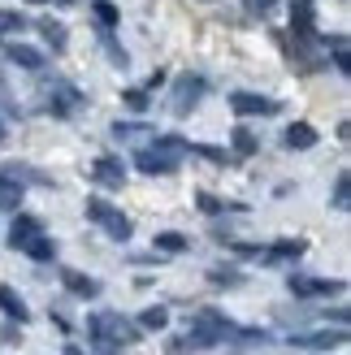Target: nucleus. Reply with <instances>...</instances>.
<instances>
[{
    "mask_svg": "<svg viewBox=\"0 0 351 355\" xmlns=\"http://www.w3.org/2000/svg\"><path fill=\"white\" fill-rule=\"evenodd\" d=\"M182 152H187V139L161 135V139H156V148L135 152V165L144 169V173H173V169H178V161H182Z\"/></svg>",
    "mask_w": 351,
    "mask_h": 355,
    "instance_id": "f257e3e1",
    "label": "nucleus"
},
{
    "mask_svg": "<svg viewBox=\"0 0 351 355\" xmlns=\"http://www.w3.org/2000/svg\"><path fill=\"white\" fill-rule=\"evenodd\" d=\"M87 329L100 347H126V343H139V329L126 321L121 312H92L87 316Z\"/></svg>",
    "mask_w": 351,
    "mask_h": 355,
    "instance_id": "f03ea898",
    "label": "nucleus"
},
{
    "mask_svg": "<svg viewBox=\"0 0 351 355\" xmlns=\"http://www.w3.org/2000/svg\"><path fill=\"white\" fill-rule=\"evenodd\" d=\"M87 221L104 225V234L117 239V243L130 239V217H126V212H117L109 200H100V195H92V200H87Z\"/></svg>",
    "mask_w": 351,
    "mask_h": 355,
    "instance_id": "7ed1b4c3",
    "label": "nucleus"
},
{
    "mask_svg": "<svg viewBox=\"0 0 351 355\" xmlns=\"http://www.w3.org/2000/svg\"><path fill=\"white\" fill-rule=\"evenodd\" d=\"M343 291H347V282H343V277H334V282H329V277H300V273L291 277V295H304V299L343 295Z\"/></svg>",
    "mask_w": 351,
    "mask_h": 355,
    "instance_id": "20e7f679",
    "label": "nucleus"
},
{
    "mask_svg": "<svg viewBox=\"0 0 351 355\" xmlns=\"http://www.w3.org/2000/svg\"><path fill=\"white\" fill-rule=\"evenodd\" d=\"M200 96H204V78H200V74H182L178 87H173V113L187 117V113L200 104Z\"/></svg>",
    "mask_w": 351,
    "mask_h": 355,
    "instance_id": "39448f33",
    "label": "nucleus"
},
{
    "mask_svg": "<svg viewBox=\"0 0 351 355\" xmlns=\"http://www.w3.org/2000/svg\"><path fill=\"white\" fill-rule=\"evenodd\" d=\"M230 109H234L239 117H273V113H277V100L252 96V92H234V96H230Z\"/></svg>",
    "mask_w": 351,
    "mask_h": 355,
    "instance_id": "423d86ee",
    "label": "nucleus"
},
{
    "mask_svg": "<svg viewBox=\"0 0 351 355\" xmlns=\"http://www.w3.org/2000/svg\"><path fill=\"white\" fill-rule=\"evenodd\" d=\"M312 0H291V31H295V40L300 44H312L317 40V26H312Z\"/></svg>",
    "mask_w": 351,
    "mask_h": 355,
    "instance_id": "0eeeda50",
    "label": "nucleus"
},
{
    "mask_svg": "<svg viewBox=\"0 0 351 355\" xmlns=\"http://www.w3.org/2000/svg\"><path fill=\"white\" fill-rule=\"evenodd\" d=\"M347 343V329H317V334H291V347H312V351H325V347H343Z\"/></svg>",
    "mask_w": 351,
    "mask_h": 355,
    "instance_id": "6e6552de",
    "label": "nucleus"
},
{
    "mask_svg": "<svg viewBox=\"0 0 351 355\" xmlns=\"http://www.w3.org/2000/svg\"><path fill=\"white\" fill-rule=\"evenodd\" d=\"M92 178H96L100 187H113L117 191L121 182H126V165H121L117 156H100V161L92 165Z\"/></svg>",
    "mask_w": 351,
    "mask_h": 355,
    "instance_id": "1a4fd4ad",
    "label": "nucleus"
},
{
    "mask_svg": "<svg viewBox=\"0 0 351 355\" xmlns=\"http://www.w3.org/2000/svg\"><path fill=\"white\" fill-rule=\"evenodd\" d=\"M317 130H312L308 126V121H291V126H286V135H282V144L291 148V152H308V148H317Z\"/></svg>",
    "mask_w": 351,
    "mask_h": 355,
    "instance_id": "9d476101",
    "label": "nucleus"
},
{
    "mask_svg": "<svg viewBox=\"0 0 351 355\" xmlns=\"http://www.w3.org/2000/svg\"><path fill=\"white\" fill-rule=\"evenodd\" d=\"M35 234H44L40 217H26V212H22V217H17V221L9 225V247H13V252H22V247H26Z\"/></svg>",
    "mask_w": 351,
    "mask_h": 355,
    "instance_id": "9b49d317",
    "label": "nucleus"
},
{
    "mask_svg": "<svg viewBox=\"0 0 351 355\" xmlns=\"http://www.w3.org/2000/svg\"><path fill=\"white\" fill-rule=\"evenodd\" d=\"M61 282H65V291L78 295V299H96L100 295V282L87 277V273H78V269H61Z\"/></svg>",
    "mask_w": 351,
    "mask_h": 355,
    "instance_id": "f8f14e48",
    "label": "nucleus"
},
{
    "mask_svg": "<svg viewBox=\"0 0 351 355\" xmlns=\"http://www.w3.org/2000/svg\"><path fill=\"white\" fill-rule=\"evenodd\" d=\"M0 312H5L9 321H17V325H26V321H31V308L22 304V295H17L13 286H0Z\"/></svg>",
    "mask_w": 351,
    "mask_h": 355,
    "instance_id": "ddd939ff",
    "label": "nucleus"
},
{
    "mask_svg": "<svg viewBox=\"0 0 351 355\" xmlns=\"http://www.w3.org/2000/svg\"><path fill=\"white\" fill-rule=\"evenodd\" d=\"M5 57L13 65H22V69H44V52L40 48H26V44H5Z\"/></svg>",
    "mask_w": 351,
    "mask_h": 355,
    "instance_id": "4468645a",
    "label": "nucleus"
},
{
    "mask_svg": "<svg viewBox=\"0 0 351 355\" xmlns=\"http://www.w3.org/2000/svg\"><path fill=\"white\" fill-rule=\"evenodd\" d=\"M304 252H308V243H300V239H282V243H273L260 260H269V264H273V260H300Z\"/></svg>",
    "mask_w": 351,
    "mask_h": 355,
    "instance_id": "2eb2a0df",
    "label": "nucleus"
},
{
    "mask_svg": "<svg viewBox=\"0 0 351 355\" xmlns=\"http://www.w3.org/2000/svg\"><path fill=\"white\" fill-rule=\"evenodd\" d=\"M22 252L31 256V260H40V264H48V260H57V243H52L48 234H35L26 247H22Z\"/></svg>",
    "mask_w": 351,
    "mask_h": 355,
    "instance_id": "dca6fc26",
    "label": "nucleus"
},
{
    "mask_svg": "<svg viewBox=\"0 0 351 355\" xmlns=\"http://www.w3.org/2000/svg\"><path fill=\"white\" fill-rule=\"evenodd\" d=\"M187 234H178V230H165V234H156V252H165V256H182L187 252Z\"/></svg>",
    "mask_w": 351,
    "mask_h": 355,
    "instance_id": "f3484780",
    "label": "nucleus"
},
{
    "mask_svg": "<svg viewBox=\"0 0 351 355\" xmlns=\"http://www.w3.org/2000/svg\"><path fill=\"white\" fill-rule=\"evenodd\" d=\"M17 204H22V182L0 173V208H17Z\"/></svg>",
    "mask_w": 351,
    "mask_h": 355,
    "instance_id": "a211bd4d",
    "label": "nucleus"
},
{
    "mask_svg": "<svg viewBox=\"0 0 351 355\" xmlns=\"http://www.w3.org/2000/svg\"><path fill=\"white\" fill-rule=\"evenodd\" d=\"M40 31H44V40L52 44V52H65V40H69V35H65V26H61V22H52V17H44V22H40Z\"/></svg>",
    "mask_w": 351,
    "mask_h": 355,
    "instance_id": "6ab92c4d",
    "label": "nucleus"
},
{
    "mask_svg": "<svg viewBox=\"0 0 351 355\" xmlns=\"http://www.w3.org/2000/svg\"><path fill=\"white\" fill-rule=\"evenodd\" d=\"M230 139H234V152H239V156H256V148H260V144H256V135H252L248 126H234Z\"/></svg>",
    "mask_w": 351,
    "mask_h": 355,
    "instance_id": "aec40b11",
    "label": "nucleus"
},
{
    "mask_svg": "<svg viewBox=\"0 0 351 355\" xmlns=\"http://www.w3.org/2000/svg\"><path fill=\"white\" fill-rule=\"evenodd\" d=\"M92 13H96V22H100L104 31H109V26H117V22H121V13H117V5H109V0H96V5H92Z\"/></svg>",
    "mask_w": 351,
    "mask_h": 355,
    "instance_id": "412c9836",
    "label": "nucleus"
},
{
    "mask_svg": "<svg viewBox=\"0 0 351 355\" xmlns=\"http://www.w3.org/2000/svg\"><path fill=\"white\" fill-rule=\"evenodd\" d=\"M165 325H169L165 308H144V312H139V329H165Z\"/></svg>",
    "mask_w": 351,
    "mask_h": 355,
    "instance_id": "4be33fe9",
    "label": "nucleus"
},
{
    "mask_svg": "<svg viewBox=\"0 0 351 355\" xmlns=\"http://www.w3.org/2000/svg\"><path fill=\"white\" fill-rule=\"evenodd\" d=\"M329 48H334V65H339V74H347L351 61H347V35H334V40H325Z\"/></svg>",
    "mask_w": 351,
    "mask_h": 355,
    "instance_id": "5701e85b",
    "label": "nucleus"
},
{
    "mask_svg": "<svg viewBox=\"0 0 351 355\" xmlns=\"http://www.w3.org/2000/svg\"><path fill=\"white\" fill-rule=\"evenodd\" d=\"M22 26H26V17H22V13L0 9V35H13V31H22Z\"/></svg>",
    "mask_w": 351,
    "mask_h": 355,
    "instance_id": "b1692460",
    "label": "nucleus"
},
{
    "mask_svg": "<svg viewBox=\"0 0 351 355\" xmlns=\"http://www.w3.org/2000/svg\"><path fill=\"white\" fill-rule=\"evenodd\" d=\"M121 104H126L130 113H144L152 100H148V92H121Z\"/></svg>",
    "mask_w": 351,
    "mask_h": 355,
    "instance_id": "393cba45",
    "label": "nucleus"
},
{
    "mask_svg": "<svg viewBox=\"0 0 351 355\" xmlns=\"http://www.w3.org/2000/svg\"><path fill=\"white\" fill-rule=\"evenodd\" d=\"M196 204H200V212H221V208H239V204H221L217 195H208V191H200V195H196Z\"/></svg>",
    "mask_w": 351,
    "mask_h": 355,
    "instance_id": "a878e982",
    "label": "nucleus"
},
{
    "mask_svg": "<svg viewBox=\"0 0 351 355\" xmlns=\"http://www.w3.org/2000/svg\"><path fill=\"white\" fill-rule=\"evenodd\" d=\"M208 282H213V286H239V273L234 269H213V273H208Z\"/></svg>",
    "mask_w": 351,
    "mask_h": 355,
    "instance_id": "bb28decb",
    "label": "nucleus"
},
{
    "mask_svg": "<svg viewBox=\"0 0 351 355\" xmlns=\"http://www.w3.org/2000/svg\"><path fill=\"white\" fill-rule=\"evenodd\" d=\"M347 191H351V178L339 173V182H334V208H347Z\"/></svg>",
    "mask_w": 351,
    "mask_h": 355,
    "instance_id": "cd10ccee",
    "label": "nucleus"
},
{
    "mask_svg": "<svg viewBox=\"0 0 351 355\" xmlns=\"http://www.w3.org/2000/svg\"><path fill=\"white\" fill-rule=\"evenodd\" d=\"M269 5H273V0H248V9H252V13H256V9H260V13H265Z\"/></svg>",
    "mask_w": 351,
    "mask_h": 355,
    "instance_id": "c85d7f7f",
    "label": "nucleus"
},
{
    "mask_svg": "<svg viewBox=\"0 0 351 355\" xmlns=\"http://www.w3.org/2000/svg\"><path fill=\"white\" fill-rule=\"evenodd\" d=\"M65 355H87V351L83 347H65Z\"/></svg>",
    "mask_w": 351,
    "mask_h": 355,
    "instance_id": "c756f323",
    "label": "nucleus"
},
{
    "mask_svg": "<svg viewBox=\"0 0 351 355\" xmlns=\"http://www.w3.org/2000/svg\"><path fill=\"white\" fill-rule=\"evenodd\" d=\"M31 5H48V0H31Z\"/></svg>",
    "mask_w": 351,
    "mask_h": 355,
    "instance_id": "7c9ffc66",
    "label": "nucleus"
},
{
    "mask_svg": "<svg viewBox=\"0 0 351 355\" xmlns=\"http://www.w3.org/2000/svg\"><path fill=\"white\" fill-rule=\"evenodd\" d=\"M0 139H5V126H0Z\"/></svg>",
    "mask_w": 351,
    "mask_h": 355,
    "instance_id": "2f4dec72",
    "label": "nucleus"
}]
</instances>
